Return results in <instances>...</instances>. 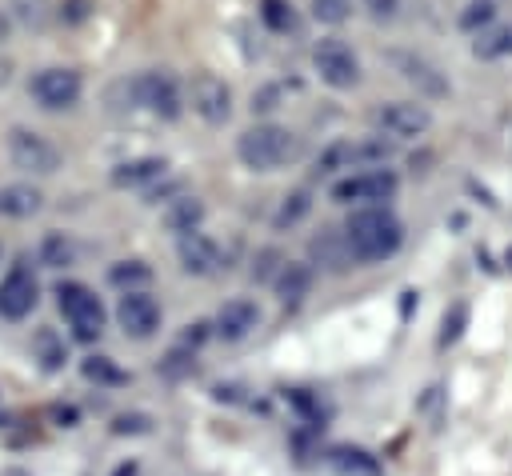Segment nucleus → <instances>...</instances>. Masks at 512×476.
<instances>
[{"label": "nucleus", "mask_w": 512, "mask_h": 476, "mask_svg": "<svg viewBox=\"0 0 512 476\" xmlns=\"http://www.w3.org/2000/svg\"><path fill=\"white\" fill-rule=\"evenodd\" d=\"M344 236H348V248L356 256V264H376V260H388L400 248L404 228L384 204H376V208H356L344 224Z\"/></svg>", "instance_id": "nucleus-1"}, {"label": "nucleus", "mask_w": 512, "mask_h": 476, "mask_svg": "<svg viewBox=\"0 0 512 476\" xmlns=\"http://www.w3.org/2000/svg\"><path fill=\"white\" fill-rule=\"evenodd\" d=\"M236 156L252 172H272V168H280V164H288L296 156V136L288 128H280V124H256V128L240 132Z\"/></svg>", "instance_id": "nucleus-2"}, {"label": "nucleus", "mask_w": 512, "mask_h": 476, "mask_svg": "<svg viewBox=\"0 0 512 476\" xmlns=\"http://www.w3.org/2000/svg\"><path fill=\"white\" fill-rule=\"evenodd\" d=\"M56 308H60L64 320L72 324V336L84 340V344L104 332V304H100V296H96L88 284H76V280L60 284V288H56Z\"/></svg>", "instance_id": "nucleus-3"}, {"label": "nucleus", "mask_w": 512, "mask_h": 476, "mask_svg": "<svg viewBox=\"0 0 512 476\" xmlns=\"http://www.w3.org/2000/svg\"><path fill=\"white\" fill-rule=\"evenodd\" d=\"M396 172L388 168H364V172H352L344 180L332 184V200L336 204H360V208H376L384 200L396 196Z\"/></svg>", "instance_id": "nucleus-4"}, {"label": "nucleus", "mask_w": 512, "mask_h": 476, "mask_svg": "<svg viewBox=\"0 0 512 476\" xmlns=\"http://www.w3.org/2000/svg\"><path fill=\"white\" fill-rule=\"evenodd\" d=\"M128 96H132V104L148 108L160 120H176L180 108H184L180 88H176V80L168 72H140V76H132L128 80Z\"/></svg>", "instance_id": "nucleus-5"}, {"label": "nucleus", "mask_w": 512, "mask_h": 476, "mask_svg": "<svg viewBox=\"0 0 512 476\" xmlns=\"http://www.w3.org/2000/svg\"><path fill=\"white\" fill-rule=\"evenodd\" d=\"M8 156L20 172H32V176H52L60 168V148L52 140H44L40 132H28V128L8 132Z\"/></svg>", "instance_id": "nucleus-6"}, {"label": "nucleus", "mask_w": 512, "mask_h": 476, "mask_svg": "<svg viewBox=\"0 0 512 476\" xmlns=\"http://www.w3.org/2000/svg\"><path fill=\"white\" fill-rule=\"evenodd\" d=\"M312 68L320 72V80H324L328 88H352V84L360 80V60H356V52H352L344 40H336V36H324V40L312 48Z\"/></svg>", "instance_id": "nucleus-7"}, {"label": "nucleus", "mask_w": 512, "mask_h": 476, "mask_svg": "<svg viewBox=\"0 0 512 476\" xmlns=\"http://www.w3.org/2000/svg\"><path fill=\"white\" fill-rule=\"evenodd\" d=\"M80 72L76 68H40L32 80H28V92L40 108L48 112H60V108H72L80 100Z\"/></svg>", "instance_id": "nucleus-8"}, {"label": "nucleus", "mask_w": 512, "mask_h": 476, "mask_svg": "<svg viewBox=\"0 0 512 476\" xmlns=\"http://www.w3.org/2000/svg\"><path fill=\"white\" fill-rule=\"evenodd\" d=\"M388 152H392V144L380 140V136H368V140H340V144H332V148L320 152L316 168H320V172H336V168H360V172H364L368 164L388 160Z\"/></svg>", "instance_id": "nucleus-9"}, {"label": "nucleus", "mask_w": 512, "mask_h": 476, "mask_svg": "<svg viewBox=\"0 0 512 476\" xmlns=\"http://www.w3.org/2000/svg\"><path fill=\"white\" fill-rule=\"evenodd\" d=\"M372 124H376L384 136H392V140H412V136L428 132L432 116H428L424 104H412V100H388V104H380V108L372 112Z\"/></svg>", "instance_id": "nucleus-10"}, {"label": "nucleus", "mask_w": 512, "mask_h": 476, "mask_svg": "<svg viewBox=\"0 0 512 476\" xmlns=\"http://www.w3.org/2000/svg\"><path fill=\"white\" fill-rule=\"evenodd\" d=\"M188 104H192V112H196L200 120L224 124L228 112H232V92H228V84L216 80L212 72H200V76H192V84H188Z\"/></svg>", "instance_id": "nucleus-11"}, {"label": "nucleus", "mask_w": 512, "mask_h": 476, "mask_svg": "<svg viewBox=\"0 0 512 476\" xmlns=\"http://www.w3.org/2000/svg\"><path fill=\"white\" fill-rule=\"evenodd\" d=\"M116 320H120L124 336H132V340H148V336L160 328V304H156L144 288L124 292L120 304H116Z\"/></svg>", "instance_id": "nucleus-12"}, {"label": "nucleus", "mask_w": 512, "mask_h": 476, "mask_svg": "<svg viewBox=\"0 0 512 476\" xmlns=\"http://www.w3.org/2000/svg\"><path fill=\"white\" fill-rule=\"evenodd\" d=\"M36 276H32V268L20 260V264H12V272L0 280V316H8V320H24L32 308H36Z\"/></svg>", "instance_id": "nucleus-13"}, {"label": "nucleus", "mask_w": 512, "mask_h": 476, "mask_svg": "<svg viewBox=\"0 0 512 476\" xmlns=\"http://www.w3.org/2000/svg\"><path fill=\"white\" fill-rule=\"evenodd\" d=\"M260 324V308L252 304V300H228L220 312H216V320H212V332L220 336V340H228V344H236V340H244L252 328Z\"/></svg>", "instance_id": "nucleus-14"}, {"label": "nucleus", "mask_w": 512, "mask_h": 476, "mask_svg": "<svg viewBox=\"0 0 512 476\" xmlns=\"http://www.w3.org/2000/svg\"><path fill=\"white\" fill-rule=\"evenodd\" d=\"M180 268L188 276H208L220 268V244L204 232H188L180 236Z\"/></svg>", "instance_id": "nucleus-15"}, {"label": "nucleus", "mask_w": 512, "mask_h": 476, "mask_svg": "<svg viewBox=\"0 0 512 476\" xmlns=\"http://www.w3.org/2000/svg\"><path fill=\"white\" fill-rule=\"evenodd\" d=\"M308 252H312V264H320V268H328V272H344V268L356 260L352 248H348V236L336 232V228H324L320 236H312Z\"/></svg>", "instance_id": "nucleus-16"}, {"label": "nucleus", "mask_w": 512, "mask_h": 476, "mask_svg": "<svg viewBox=\"0 0 512 476\" xmlns=\"http://www.w3.org/2000/svg\"><path fill=\"white\" fill-rule=\"evenodd\" d=\"M164 172H168L164 156H132V160H124V164L112 168V184H120V188H140V184L160 180Z\"/></svg>", "instance_id": "nucleus-17"}, {"label": "nucleus", "mask_w": 512, "mask_h": 476, "mask_svg": "<svg viewBox=\"0 0 512 476\" xmlns=\"http://www.w3.org/2000/svg\"><path fill=\"white\" fill-rule=\"evenodd\" d=\"M312 280H316V272H312V264H280V272H276V296H280V304H300L308 292H312Z\"/></svg>", "instance_id": "nucleus-18"}, {"label": "nucleus", "mask_w": 512, "mask_h": 476, "mask_svg": "<svg viewBox=\"0 0 512 476\" xmlns=\"http://www.w3.org/2000/svg\"><path fill=\"white\" fill-rule=\"evenodd\" d=\"M396 68L404 72V80H412V84H420L428 96H444L448 92V80L428 64V60H420V56H408V52H396Z\"/></svg>", "instance_id": "nucleus-19"}, {"label": "nucleus", "mask_w": 512, "mask_h": 476, "mask_svg": "<svg viewBox=\"0 0 512 476\" xmlns=\"http://www.w3.org/2000/svg\"><path fill=\"white\" fill-rule=\"evenodd\" d=\"M40 192L32 184H4L0 188V216H12V220H24V216H36L40 212Z\"/></svg>", "instance_id": "nucleus-20"}, {"label": "nucleus", "mask_w": 512, "mask_h": 476, "mask_svg": "<svg viewBox=\"0 0 512 476\" xmlns=\"http://www.w3.org/2000/svg\"><path fill=\"white\" fill-rule=\"evenodd\" d=\"M328 464H332L340 476H380L376 456H368L364 448H332V452H328Z\"/></svg>", "instance_id": "nucleus-21"}, {"label": "nucleus", "mask_w": 512, "mask_h": 476, "mask_svg": "<svg viewBox=\"0 0 512 476\" xmlns=\"http://www.w3.org/2000/svg\"><path fill=\"white\" fill-rule=\"evenodd\" d=\"M200 220H204V204H200L196 196H180V200H172L168 212H164V224H168L172 232H180V236L196 232Z\"/></svg>", "instance_id": "nucleus-22"}, {"label": "nucleus", "mask_w": 512, "mask_h": 476, "mask_svg": "<svg viewBox=\"0 0 512 476\" xmlns=\"http://www.w3.org/2000/svg\"><path fill=\"white\" fill-rule=\"evenodd\" d=\"M472 52H476L480 60H496V56H512V20H508V24H492V28H484V32L476 36V44H472Z\"/></svg>", "instance_id": "nucleus-23"}, {"label": "nucleus", "mask_w": 512, "mask_h": 476, "mask_svg": "<svg viewBox=\"0 0 512 476\" xmlns=\"http://www.w3.org/2000/svg\"><path fill=\"white\" fill-rule=\"evenodd\" d=\"M32 356L48 368V372H56V368H64V360H68V352H64V340L52 332V328H40L36 336H32Z\"/></svg>", "instance_id": "nucleus-24"}, {"label": "nucleus", "mask_w": 512, "mask_h": 476, "mask_svg": "<svg viewBox=\"0 0 512 476\" xmlns=\"http://www.w3.org/2000/svg\"><path fill=\"white\" fill-rule=\"evenodd\" d=\"M148 276H152V268L144 260H120V264L108 268V280L116 288H128V292H136L140 284H148Z\"/></svg>", "instance_id": "nucleus-25"}, {"label": "nucleus", "mask_w": 512, "mask_h": 476, "mask_svg": "<svg viewBox=\"0 0 512 476\" xmlns=\"http://www.w3.org/2000/svg\"><path fill=\"white\" fill-rule=\"evenodd\" d=\"M288 400H292V408L300 412V420H304V424L320 428V424L328 420V404H324L320 396H312L308 388H292V392H288Z\"/></svg>", "instance_id": "nucleus-26"}, {"label": "nucleus", "mask_w": 512, "mask_h": 476, "mask_svg": "<svg viewBox=\"0 0 512 476\" xmlns=\"http://www.w3.org/2000/svg\"><path fill=\"white\" fill-rule=\"evenodd\" d=\"M260 20L272 28V32H288L296 24V12L288 0H260Z\"/></svg>", "instance_id": "nucleus-27"}, {"label": "nucleus", "mask_w": 512, "mask_h": 476, "mask_svg": "<svg viewBox=\"0 0 512 476\" xmlns=\"http://www.w3.org/2000/svg\"><path fill=\"white\" fill-rule=\"evenodd\" d=\"M40 264H48V268H64V264H72V240H64L60 232L44 236V244H40Z\"/></svg>", "instance_id": "nucleus-28"}, {"label": "nucleus", "mask_w": 512, "mask_h": 476, "mask_svg": "<svg viewBox=\"0 0 512 476\" xmlns=\"http://www.w3.org/2000/svg\"><path fill=\"white\" fill-rule=\"evenodd\" d=\"M308 208H312V196H308V192H292V196L280 204V212H276V228H292L296 220L308 216Z\"/></svg>", "instance_id": "nucleus-29"}, {"label": "nucleus", "mask_w": 512, "mask_h": 476, "mask_svg": "<svg viewBox=\"0 0 512 476\" xmlns=\"http://www.w3.org/2000/svg\"><path fill=\"white\" fill-rule=\"evenodd\" d=\"M80 372H84L88 380H96V384H120V380H124V372H120L108 356H88V360L80 364Z\"/></svg>", "instance_id": "nucleus-30"}, {"label": "nucleus", "mask_w": 512, "mask_h": 476, "mask_svg": "<svg viewBox=\"0 0 512 476\" xmlns=\"http://www.w3.org/2000/svg\"><path fill=\"white\" fill-rule=\"evenodd\" d=\"M492 16H496V4L492 0H472L464 12H460V28H468V32H484L488 24H492Z\"/></svg>", "instance_id": "nucleus-31"}, {"label": "nucleus", "mask_w": 512, "mask_h": 476, "mask_svg": "<svg viewBox=\"0 0 512 476\" xmlns=\"http://www.w3.org/2000/svg\"><path fill=\"white\" fill-rule=\"evenodd\" d=\"M464 324H468V304H464V300H456V304L444 312V332H440V344H452V340L464 332Z\"/></svg>", "instance_id": "nucleus-32"}, {"label": "nucleus", "mask_w": 512, "mask_h": 476, "mask_svg": "<svg viewBox=\"0 0 512 476\" xmlns=\"http://www.w3.org/2000/svg\"><path fill=\"white\" fill-rule=\"evenodd\" d=\"M312 12H316V20L340 24L348 16V0H312Z\"/></svg>", "instance_id": "nucleus-33"}, {"label": "nucleus", "mask_w": 512, "mask_h": 476, "mask_svg": "<svg viewBox=\"0 0 512 476\" xmlns=\"http://www.w3.org/2000/svg\"><path fill=\"white\" fill-rule=\"evenodd\" d=\"M148 428H152V420L144 412H124V416L112 420V432H120V436L124 432H148Z\"/></svg>", "instance_id": "nucleus-34"}, {"label": "nucleus", "mask_w": 512, "mask_h": 476, "mask_svg": "<svg viewBox=\"0 0 512 476\" xmlns=\"http://www.w3.org/2000/svg\"><path fill=\"white\" fill-rule=\"evenodd\" d=\"M88 12H92V0H60V16L68 24H80Z\"/></svg>", "instance_id": "nucleus-35"}, {"label": "nucleus", "mask_w": 512, "mask_h": 476, "mask_svg": "<svg viewBox=\"0 0 512 476\" xmlns=\"http://www.w3.org/2000/svg\"><path fill=\"white\" fill-rule=\"evenodd\" d=\"M364 8L372 12V20H392L396 8H400V0H364Z\"/></svg>", "instance_id": "nucleus-36"}, {"label": "nucleus", "mask_w": 512, "mask_h": 476, "mask_svg": "<svg viewBox=\"0 0 512 476\" xmlns=\"http://www.w3.org/2000/svg\"><path fill=\"white\" fill-rule=\"evenodd\" d=\"M276 260H280V252H276V248H264V252L256 256L252 276H256V280H268V272H272V264H276Z\"/></svg>", "instance_id": "nucleus-37"}, {"label": "nucleus", "mask_w": 512, "mask_h": 476, "mask_svg": "<svg viewBox=\"0 0 512 476\" xmlns=\"http://www.w3.org/2000/svg\"><path fill=\"white\" fill-rule=\"evenodd\" d=\"M188 368H192V356H184V352H172V356H168V364H164V372H168V376H184Z\"/></svg>", "instance_id": "nucleus-38"}, {"label": "nucleus", "mask_w": 512, "mask_h": 476, "mask_svg": "<svg viewBox=\"0 0 512 476\" xmlns=\"http://www.w3.org/2000/svg\"><path fill=\"white\" fill-rule=\"evenodd\" d=\"M52 416H56L64 428H72V424H76V408H72V404H56V408H52Z\"/></svg>", "instance_id": "nucleus-39"}, {"label": "nucleus", "mask_w": 512, "mask_h": 476, "mask_svg": "<svg viewBox=\"0 0 512 476\" xmlns=\"http://www.w3.org/2000/svg\"><path fill=\"white\" fill-rule=\"evenodd\" d=\"M204 328H208V324H192V328H188V332H184V344H200V340H204V336H208V332H204Z\"/></svg>", "instance_id": "nucleus-40"}, {"label": "nucleus", "mask_w": 512, "mask_h": 476, "mask_svg": "<svg viewBox=\"0 0 512 476\" xmlns=\"http://www.w3.org/2000/svg\"><path fill=\"white\" fill-rule=\"evenodd\" d=\"M112 476H140V468H136V464H132V460H128V464H120V468H116V472H112Z\"/></svg>", "instance_id": "nucleus-41"}, {"label": "nucleus", "mask_w": 512, "mask_h": 476, "mask_svg": "<svg viewBox=\"0 0 512 476\" xmlns=\"http://www.w3.org/2000/svg\"><path fill=\"white\" fill-rule=\"evenodd\" d=\"M4 32H8V20H4V16H0V40H4Z\"/></svg>", "instance_id": "nucleus-42"}, {"label": "nucleus", "mask_w": 512, "mask_h": 476, "mask_svg": "<svg viewBox=\"0 0 512 476\" xmlns=\"http://www.w3.org/2000/svg\"><path fill=\"white\" fill-rule=\"evenodd\" d=\"M504 264H508V268H512V248H508V252H504Z\"/></svg>", "instance_id": "nucleus-43"}]
</instances>
